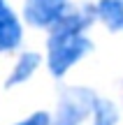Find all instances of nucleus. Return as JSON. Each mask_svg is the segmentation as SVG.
Masks as SVG:
<instances>
[{"label": "nucleus", "mask_w": 123, "mask_h": 125, "mask_svg": "<svg viewBox=\"0 0 123 125\" xmlns=\"http://www.w3.org/2000/svg\"><path fill=\"white\" fill-rule=\"evenodd\" d=\"M95 19L91 7L65 12L54 23V30L49 37V70L54 76H63L74 62H79L91 51V40L84 37V30Z\"/></svg>", "instance_id": "f257e3e1"}, {"label": "nucleus", "mask_w": 123, "mask_h": 125, "mask_svg": "<svg viewBox=\"0 0 123 125\" xmlns=\"http://www.w3.org/2000/svg\"><path fill=\"white\" fill-rule=\"evenodd\" d=\"M93 102H95V95L86 88L65 90L63 100H60V107H58V114H56V121L51 125H79L91 114Z\"/></svg>", "instance_id": "f03ea898"}, {"label": "nucleus", "mask_w": 123, "mask_h": 125, "mask_svg": "<svg viewBox=\"0 0 123 125\" xmlns=\"http://www.w3.org/2000/svg\"><path fill=\"white\" fill-rule=\"evenodd\" d=\"M67 9V0H26V14L28 23L33 26H54Z\"/></svg>", "instance_id": "7ed1b4c3"}, {"label": "nucleus", "mask_w": 123, "mask_h": 125, "mask_svg": "<svg viewBox=\"0 0 123 125\" xmlns=\"http://www.w3.org/2000/svg\"><path fill=\"white\" fill-rule=\"evenodd\" d=\"M21 23L9 9L5 0H0V51H12L21 42Z\"/></svg>", "instance_id": "20e7f679"}, {"label": "nucleus", "mask_w": 123, "mask_h": 125, "mask_svg": "<svg viewBox=\"0 0 123 125\" xmlns=\"http://www.w3.org/2000/svg\"><path fill=\"white\" fill-rule=\"evenodd\" d=\"M93 12L112 32L123 30V2L121 0H98Z\"/></svg>", "instance_id": "39448f33"}, {"label": "nucleus", "mask_w": 123, "mask_h": 125, "mask_svg": "<svg viewBox=\"0 0 123 125\" xmlns=\"http://www.w3.org/2000/svg\"><path fill=\"white\" fill-rule=\"evenodd\" d=\"M37 65H40V56H37V53H33V51L23 53L21 58H19V62L14 65L12 74H9L7 86L12 88V86H19V83H23V81H28V79H30V74L37 70Z\"/></svg>", "instance_id": "423d86ee"}, {"label": "nucleus", "mask_w": 123, "mask_h": 125, "mask_svg": "<svg viewBox=\"0 0 123 125\" xmlns=\"http://www.w3.org/2000/svg\"><path fill=\"white\" fill-rule=\"evenodd\" d=\"M93 125H116L119 121V111L109 100H98L93 102Z\"/></svg>", "instance_id": "0eeeda50"}, {"label": "nucleus", "mask_w": 123, "mask_h": 125, "mask_svg": "<svg viewBox=\"0 0 123 125\" xmlns=\"http://www.w3.org/2000/svg\"><path fill=\"white\" fill-rule=\"evenodd\" d=\"M19 125H51V121H49V116H46L44 111H40V114H33L26 121H21Z\"/></svg>", "instance_id": "6e6552de"}, {"label": "nucleus", "mask_w": 123, "mask_h": 125, "mask_svg": "<svg viewBox=\"0 0 123 125\" xmlns=\"http://www.w3.org/2000/svg\"><path fill=\"white\" fill-rule=\"evenodd\" d=\"M121 2H123V0H121Z\"/></svg>", "instance_id": "1a4fd4ad"}]
</instances>
